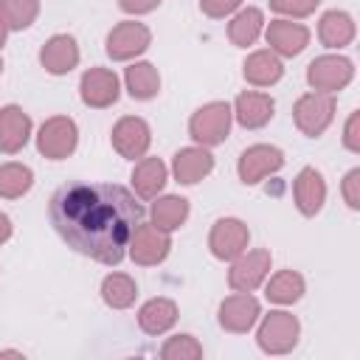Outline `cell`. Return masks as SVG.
Listing matches in <instances>:
<instances>
[{
  "instance_id": "cell-1",
  "label": "cell",
  "mask_w": 360,
  "mask_h": 360,
  "mask_svg": "<svg viewBox=\"0 0 360 360\" xmlns=\"http://www.w3.org/2000/svg\"><path fill=\"white\" fill-rule=\"evenodd\" d=\"M143 205L115 183H68L51 197V222L56 233L82 256L101 264H118Z\"/></svg>"
},
{
  "instance_id": "cell-2",
  "label": "cell",
  "mask_w": 360,
  "mask_h": 360,
  "mask_svg": "<svg viewBox=\"0 0 360 360\" xmlns=\"http://www.w3.org/2000/svg\"><path fill=\"white\" fill-rule=\"evenodd\" d=\"M188 132L200 146L222 143L231 132V107L225 101H211L200 107L188 121Z\"/></svg>"
},
{
  "instance_id": "cell-3",
  "label": "cell",
  "mask_w": 360,
  "mask_h": 360,
  "mask_svg": "<svg viewBox=\"0 0 360 360\" xmlns=\"http://www.w3.org/2000/svg\"><path fill=\"white\" fill-rule=\"evenodd\" d=\"M292 118H295V127L309 135V138H318L335 118V98L332 93H307L295 101L292 107Z\"/></svg>"
},
{
  "instance_id": "cell-4",
  "label": "cell",
  "mask_w": 360,
  "mask_h": 360,
  "mask_svg": "<svg viewBox=\"0 0 360 360\" xmlns=\"http://www.w3.org/2000/svg\"><path fill=\"white\" fill-rule=\"evenodd\" d=\"M129 256L135 264L141 267H152V264H160L169 250H172V239H169V231L158 228V225H143L138 222L132 236H129Z\"/></svg>"
},
{
  "instance_id": "cell-5",
  "label": "cell",
  "mask_w": 360,
  "mask_h": 360,
  "mask_svg": "<svg viewBox=\"0 0 360 360\" xmlns=\"http://www.w3.org/2000/svg\"><path fill=\"white\" fill-rule=\"evenodd\" d=\"M298 332H301L298 318L278 309V312H270L262 321L256 340H259L262 352H267V354H287L298 343Z\"/></svg>"
},
{
  "instance_id": "cell-6",
  "label": "cell",
  "mask_w": 360,
  "mask_h": 360,
  "mask_svg": "<svg viewBox=\"0 0 360 360\" xmlns=\"http://www.w3.org/2000/svg\"><path fill=\"white\" fill-rule=\"evenodd\" d=\"M76 143H79V132H76L73 118H68V115H53L39 127L37 149L51 160H62V158L73 155Z\"/></svg>"
},
{
  "instance_id": "cell-7",
  "label": "cell",
  "mask_w": 360,
  "mask_h": 360,
  "mask_svg": "<svg viewBox=\"0 0 360 360\" xmlns=\"http://www.w3.org/2000/svg\"><path fill=\"white\" fill-rule=\"evenodd\" d=\"M152 42V34L143 22H135V20H127V22H118L110 34H107V56L115 59V62H127V59H135L138 53H143Z\"/></svg>"
},
{
  "instance_id": "cell-8",
  "label": "cell",
  "mask_w": 360,
  "mask_h": 360,
  "mask_svg": "<svg viewBox=\"0 0 360 360\" xmlns=\"http://www.w3.org/2000/svg\"><path fill=\"white\" fill-rule=\"evenodd\" d=\"M354 76V68L346 56H318L307 68V82L318 93H338L343 90Z\"/></svg>"
},
{
  "instance_id": "cell-9",
  "label": "cell",
  "mask_w": 360,
  "mask_h": 360,
  "mask_svg": "<svg viewBox=\"0 0 360 360\" xmlns=\"http://www.w3.org/2000/svg\"><path fill=\"white\" fill-rule=\"evenodd\" d=\"M248 239H250L248 225L242 219L228 217V219H217L214 222L211 236H208V248H211V253L217 259L231 262V259H236L239 253L248 250Z\"/></svg>"
},
{
  "instance_id": "cell-10",
  "label": "cell",
  "mask_w": 360,
  "mask_h": 360,
  "mask_svg": "<svg viewBox=\"0 0 360 360\" xmlns=\"http://www.w3.org/2000/svg\"><path fill=\"white\" fill-rule=\"evenodd\" d=\"M281 166H284L281 149H276V146H270V143H256V146H248V149L242 152L236 169H239V180L248 183V186H253V183L264 180L267 174L278 172Z\"/></svg>"
},
{
  "instance_id": "cell-11",
  "label": "cell",
  "mask_w": 360,
  "mask_h": 360,
  "mask_svg": "<svg viewBox=\"0 0 360 360\" xmlns=\"http://www.w3.org/2000/svg\"><path fill=\"white\" fill-rule=\"evenodd\" d=\"M267 273H270V253L267 250L239 253L233 259V267L228 270V284L236 292H250L267 278Z\"/></svg>"
},
{
  "instance_id": "cell-12",
  "label": "cell",
  "mask_w": 360,
  "mask_h": 360,
  "mask_svg": "<svg viewBox=\"0 0 360 360\" xmlns=\"http://www.w3.org/2000/svg\"><path fill=\"white\" fill-rule=\"evenodd\" d=\"M152 143V132H149V124L143 118H135V115H124L115 127H112V146L121 158H143L146 149Z\"/></svg>"
},
{
  "instance_id": "cell-13",
  "label": "cell",
  "mask_w": 360,
  "mask_h": 360,
  "mask_svg": "<svg viewBox=\"0 0 360 360\" xmlns=\"http://www.w3.org/2000/svg\"><path fill=\"white\" fill-rule=\"evenodd\" d=\"M79 90H82V101L87 107H96V110H104L110 104L118 101V76L107 68H90L82 82H79Z\"/></svg>"
},
{
  "instance_id": "cell-14",
  "label": "cell",
  "mask_w": 360,
  "mask_h": 360,
  "mask_svg": "<svg viewBox=\"0 0 360 360\" xmlns=\"http://www.w3.org/2000/svg\"><path fill=\"white\" fill-rule=\"evenodd\" d=\"M259 301L250 295V292H236V295H228L222 304H219V326L228 329V332H248L256 318H259Z\"/></svg>"
},
{
  "instance_id": "cell-15",
  "label": "cell",
  "mask_w": 360,
  "mask_h": 360,
  "mask_svg": "<svg viewBox=\"0 0 360 360\" xmlns=\"http://www.w3.org/2000/svg\"><path fill=\"white\" fill-rule=\"evenodd\" d=\"M39 62H42V68H45L48 73H53V76L70 73V70L79 65V45H76V39L68 37V34L51 37V39L42 45V51H39Z\"/></svg>"
},
{
  "instance_id": "cell-16",
  "label": "cell",
  "mask_w": 360,
  "mask_h": 360,
  "mask_svg": "<svg viewBox=\"0 0 360 360\" xmlns=\"http://www.w3.org/2000/svg\"><path fill=\"white\" fill-rule=\"evenodd\" d=\"M292 197H295V205L304 217H315L326 200V183H323L321 172H315L312 166L301 169L295 183H292Z\"/></svg>"
},
{
  "instance_id": "cell-17",
  "label": "cell",
  "mask_w": 360,
  "mask_h": 360,
  "mask_svg": "<svg viewBox=\"0 0 360 360\" xmlns=\"http://www.w3.org/2000/svg\"><path fill=\"white\" fill-rule=\"evenodd\" d=\"M211 169H214V158L205 146H186L174 155V163H172V172L183 186L200 183L202 177L211 174Z\"/></svg>"
},
{
  "instance_id": "cell-18",
  "label": "cell",
  "mask_w": 360,
  "mask_h": 360,
  "mask_svg": "<svg viewBox=\"0 0 360 360\" xmlns=\"http://www.w3.org/2000/svg\"><path fill=\"white\" fill-rule=\"evenodd\" d=\"M31 135V118L17 107L8 104L0 110V152L14 155L28 143Z\"/></svg>"
},
{
  "instance_id": "cell-19",
  "label": "cell",
  "mask_w": 360,
  "mask_h": 360,
  "mask_svg": "<svg viewBox=\"0 0 360 360\" xmlns=\"http://www.w3.org/2000/svg\"><path fill=\"white\" fill-rule=\"evenodd\" d=\"M267 42H270L273 53L298 56L309 42V31L301 22H292V20H273L267 25Z\"/></svg>"
},
{
  "instance_id": "cell-20",
  "label": "cell",
  "mask_w": 360,
  "mask_h": 360,
  "mask_svg": "<svg viewBox=\"0 0 360 360\" xmlns=\"http://www.w3.org/2000/svg\"><path fill=\"white\" fill-rule=\"evenodd\" d=\"M273 98L267 93H256V90H248V93H239L236 96V104H233V115L236 121L245 127V129H259L264 127L270 118H273Z\"/></svg>"
},
{
  "instance_id": "cell-21",
  "label": "cell",
  "mask_w": 360,
  "mask_h": 360,
  "mask_svg": "<svg viewBox=\"0 0 360 360\" xmlns=\"http://www.w3.org/2000/svg\"><path fill=\"white\" fill-rule=\"evenodd\" d=\"M174 321H177V307L169 298H152L138 312V326L146 335H163L174 326Z\"/></svg>"
},
{
  "instance_id": "cell-22",
  "label": "cell",
  "mask_w": 360,
  "mask_h": 360,
  "mask_svg": "<svg viewBox=\"0 0 360 360\" xmlns=\"http://www.w3.org/2000/svg\"><path fill=\"white\" fill-rule=\"evenodd\" d=\"M242 68H245V70H242L245 79H248L250 84H256V87H270V84H276V82L281 79V73H284V65L278 62V56H276L273 51H256V53H250Z\"/></svg>"
},
{
  "instance_id": "cell-23",
  "label": "cell",
  "mask_w": 360,
  "mask_h": 360,
  "mask_svg": "<svg viewBox=\"0 0 360 360\" xmlns=\"http://www.w3.org/2000/svg\"><path fill=\"white\" fill-rule=\"evenodd\" d=\"M132 186H135V194L143 197V200H152L160 194V188L166 186V166L160 158H143L135 172H132Z\"/></svg>"
},
{
  "instance_id": "cell-24",
  "label": "cell",
  "mask_w": 360,
  "mask_h": 360,
  "mask_svg": "<svg viewBox=\"0 0 360 360\" xmlns=\"http://www.w3.org/2000/svg\"><path fill=\"white\" fill-rule=\"evenodd\" d=\"M318 37L326 48H343L354 39V20L346 11H326L321 17Z\"/></svg>"
},
{
  "instance_id": "cell-25",
  "label": "cell",
  "mask_w": 360,
  "mask_h": 360,
  "mask_svg": "<svg viewBox=\"0 0 360 360\" xmlns=\"http://www.w3.org/2000/svg\"><path fill=\"white\" fill-rule=\"evenodd\" d=\"M124 79H127L129 96L138 98V101H149V98H155L158 90H160V76H158L155 65H149V62H135V65H129Z\"/></svg>"
},
{
  "instance_id": "cell-26",
  "label": "cell",
  "mask_w": 360,
  "mask_h": 360,
  "mask_svg": "<svg viewBox=\"0 0 360 360\" xmlns=\"http://www.w3.org/2000/svg\"><path fill=\"white\" fill-rule=\"evenodd\" d=\"M262 25H264V17L259 8H242L231 22H228V37L233 45L239 48H248L259 39L262 34Z\"/></svg>"
},
{
  "instance_id": "cell-27",
  "label": "cell",
  "mask_w": 360,
  "mask_h": 360,
  "mask_svg": "<svg viewBox=\"0 0 360 360\" xmlns=\"http://www.w3.org/2000/svg\"><path fill=\"white\" fill-rule=\"evenodd\" d=\"M135 295H138V284L124 276V273H110L104 281H101V298L107 307L112 309H127L135 304Z\"/></svg>"
},
{
  "instance_id": "cell-28",
  "label": "cell",
  "mask_w": 360,
  "mask_h": 360,
  "mask_svg": "<svg viewBox=\"0 0 360 360\" xmlns=\"http://www.w3.org/2000/svg\"><path fill=\"white\" fill-rule=\"evenodd\" d=\"M186 217H188V200H183V197L169 194V197H160L152 205V225H158L163 231L180 228L186 222Z\"/></svg>"
},
{
  "instance_id": "cell-29",
  "label": "cell",
  "mask_w": 360,
  "mask_h": 360,
  "mask_svg": "<svg viewBox=\"0 0 360 360\" xmlns=\"http://www.w3.org/2000/svg\"><path fill=\"white\" fill-rule=\"evenodd\" d=\"M304 295V278L295 270H281L267 281V298L273 304H295Z\"/></svg>"
},
{
  "instance_id": "cell-30",
  "label": "cell",
  "mask_w": 360,
  "mask_h": 360,
  "mask_svg": "<svg viewBox=\"0 0 360 360\" xmlns=\"http://www.w3.org/2000/svg\"><path fill=\"white\" fill-rule=\"evenodd\" d=\"M34 183V174L28 166L22 163H6L0 166V197L6 200H17L22 197Z\"/></svg>"
},
{
  "instance_id": "cell-31",
  "label": "cell",
  "mask_w": 360,
  "mask_h": 360,
  "mask_svg": "<svg viewBox=\"0 0 360 360\" xmlns=\"http://www.w3.org/2000/svg\"><path fill=\"white\" fill-rule=\"evenodd\" d=\"M39 14V0H0V20L6 28L22 31L28 28Z\"/></svg>"
},
{
  "instance_id": "cell-32",
  "label": "cell",
  "mask_w": 360,
  "mask_h": 360,
  "mask_svg": "<svg viewBox=\"0 0 360 360\" xmlns=\"http://www.w3.org/2000/svg\"><path fill=\"white\" fill-rule=\"evenodd\" d=\"M160 357L163 360H197V357H202V346L191 335H174L163 343Z\"/></svg>"
},
{
  "instance_id": "cell-33",
  "label": "cell",
  "mask_w": 360,
  "mask_h": 360,
  "mask_svg": "<svg viewBox=\"0 0 360 360\" xmlns=\"http://www.w3.org/2000/svg\"><path fill=\"white\" fill-rule=\"evenodd\" d=\"M321 0H270V8L287 17H309Z\"/></svg>"
},
{
  "instance_id": "cell-34",
  "label": "cell",
  "mask_w": 360,
  "mask_h": 360,
  "mask_svg": "<svg viewBox=\"0 0 360 360\" xmlns=\"http://www.w3.org/2000/svg\"><path fill=\"white\" fill-rule=\"evenodd\" d=\"M242 6V0H200V8L202 14L219 20V17H228L231 11H236Z\"/></svg>"
},
{
  "instance_id": "cell-35",
  "label": "cell",
  "mask_w": 360,
  "mask_h": 360,
  "mask_svg": "<svg viewBox=\"0 0 360 360\" xmlns=\"http://www.w3.org/2000/svg\"><path fill=\"white\" fill-rule=\"evenodd\" d=\"M343 200L349 208H360V169H352L343 177Z\"/></svg>"
},
{
  "instance_id": "cell-36",
  "label": "cell",
  "mask_w": 360,
  "mask_h": 360,
  "mask_svg": "<svg viewBox=\"0 0 360 360\" xmlns=\"http://www.w3.org/2000/svg\"><path fill=\"white\" fill-rule=\"evenodd\" d=\"M343 146L349 152H360V112H352L343 129Z\"/></svg>"
},
{
  "instance_id": "cell-37",
  "label": "cell",
  "mask_w": 360,
  "mask_h": 360,
  "mask_svg": "<svg viewBox=\"0 0 360 360\" xmlns=\"http://www.w3.org/2000/svg\"><path fill=\"white\" fill-rule=\"evenodd\" d=\"M160 0H118V6L127 11V14H146L152 8H158Z\"/></svg>"
},
{
  "instance_id": "cell-38",
  "label": "cell",
  "mask_w": 360,
  "mask_h": 360,
  "mask_svg": "<svg viewBox=\"0 0 360 360\" xmlns=\"http://www.w3.org/2000/svg\"><path fill=\"white\" fill-rule=\"evenodd\" d=\"M8 236H11V219H8L6 214H0V245H3Z\"/></svg>"
},
{
  "instance_id": "cell-39",
  "label": "cell",
  "mask_w": 360,
  "mask_h": 360,
  "mask_svg": "<svg viewBox=\"0 0 360 360\" xmlns=\"http://www.w3.org/2000/svg\"><path fill=\"white\" fill-rule=\"evenodd\" d=\"M3 42H6V22L0 20V48H3Z\"/></svg>"
},
{
  "instance_id": "cell-40",
  "label": "cell",
  "mask_w": 360,
  "mask_h": 360,
  "mask_svg": "<svg viewBox=\"0 0 360 360\" xmlns=\"http://www.w3.org/2000/svg\"><path fill=\"white\" fill-rule=\"evenodd\" d=\"M0 357H22L20 352H0Z\"/></svg>"
},
{
  "instance_id": "cell-41",
  "label": "cell",
  "mask_w": 360,
  "mask_h": 360,
  "mask_svg": "<svg viewBox=\"0 0 360 360\" xmlns=\"http://www.w3.org/2000/svg\"><path fill=\"white\" fill-rule=\"evenodd\" d=\"M0 70H3V62H0Z\"/></svg>"
}]
</instances>
